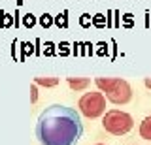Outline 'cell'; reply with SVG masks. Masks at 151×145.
I'll return each mask as SVG.
<instances>
[{
	"instance_id": "6da1fadb",
	"label": "cell",
	"mask_w": 151,
	"mask_h": 145,
	"mask_svg": "<svg viewBox=\"0 0 151 145\" xmlns=\"http://www.w3.org/2000/svg\"><path fill=\"white\" fill-rule=\"evenodd\" d=\"M83 134L78 111L60 104L42 111L36 126V136L42 145H76Z\"/></svg>"
},
{
	"instance_id": "7a4b0ae2",
	"label": "cell",
	"mask_w": 151,
	"mask_h": 145,
	"mask_svg": "<svg viewBox=\"0 0 151 145\" xmlns=\"http://www.w3.org/2000/svg\"><path fill=\"white\" fill-rule=\"evenodd\" d=\"M96 85L106 92L108 100L113 104H127L130 100V87L125 79L119 77H96Z\"/></svg>"
},
{
	"instance_id": "3957f363",
	"label": "cell",
	"mask_w": 151,
	"mask_h": 145,
	"mask_svg": "<svg viewBox=\"0 0 151 145\" xmlns=\"http://www.w3.org/2000/svg\"><path fill=\"white\" fill-rule=\"evenodd\" d=\"M102 126L106 128V132H110L113 136H123L132 128V119H130V115L125 113V111L111 109V111H108V113L104 115Z\"/></svg>"
},
{
	"instance_id": "277c9868",
	"label": "cell",
	"mask_w": 151,
	"mask_h": 145,
	"mask_svg": "<svg viewBox=\"0 0 151 145\" xmlns=\"http://www.w3.org/2000/svg\"><path fill=\"white\" fill-rule=\"evenodd\" d=\"M79 109L89 119L100 117L106 111V98H104L102 92H87L79 100Z\"/></svg>"
},
{
	"instance_id": "5b68a950",
	"label": "cell",
	"mask_w": 151,
	"mask_h": 145,
	"mask_svg": "<svg viewBox=\"0 0 151 145\" xmlns=\"http://www.w3.org/2000/svg\"><path fill=\"white\" fill-rule=\"evenodd\" d=\"M140 136L144 139H151V115L145 117L144 123L140 124Z\"/></svg>"
},
{
	"instance_id": "8992f818",
	"label": "cell",
	"mask_w": 151,
	"mask_h": 145,
	"mask_svg": "<svg viewBox=\"0 0 151 145\" xmlns=\"http://www.w3.org/2000/svg\"><path fill=\"white\" fill-rule=\"evenodd\" d=\"M89 79H78V77H68V85L74 89V91H81V89H85L89 85Z\"/></svg>"
},
{
	"instance_id": "52a82bcc",
	"label": "cell",
	"mask_w": 151,
	"mask_h": 145,
	"mask_svg": "<svg viewBox=\"0 0 151 145\" xmlns=\"http://www.w3.org/2000/svg\"><path fill=\"white\" fill-rule=\"evenodd\" d=\"M36 83H40V85H45V87H55L57 83H59V79H57V77H38Z\"/></svg>"
},
{
	"instance_id": "ba28073f",
	"label": "cell",
	"mask_w": 151,
	"mask_h": 145,
	"mask_svg": "<svg viewBox=\"0 0 151 145\" xmlns=\"http://www.w3.org/2000/svg\"><path fill=\"white\" fill-rule=\"evenodd\" d=\"M64 17H66V13H63V15H59V17H57V25H63V26H66V19H64Z\"/></svg>"
},
{
	"instance_id": "9c48e42d",
	"label": "cell",
	"mask_w": 151,
	"mask_h": 145,
	"mask_svg": "<svg viewBox=\"0 0 151 145\" xmlns=\"http://www.w3.org/2000/svg\"><path fill=\"white\" fill-rule=\"evenodd\" d=\"M42 25H44V26H49L51 25V19H49V15H47V13L42 17Z\"/></svg>"
},
{
	"instance_id": "30bf717a",
	"label": "cell",
	"mask_w": 151,
	"mask_h": 145,
	"mask_svg": "<svg viewBox=\"0 0 151 145\" xmlns=\"http://www.w3.org/2000/svg\"><path fill=\"white\" fill-rule=\"evenodd\" d=\"M34 23V19H32V15H27V25H32Z\"/></svg>"
},
{
	"instance_id": "8fae6325",
	"label": "cell",
	"mask_w": 151,
	"mask_h": 145,
	"mask_svg": "<svg viewBox=\"0 0 151 145\" xmlns=\"http://www.w3.org/2000/svg\"><path fill=\"white\" fill-rule=\"evenodd\" d=\"M145 87H147V89H151V77H147V79H145Z\"/></svg>"
},
{
	"instance_id": "7c38bea8",
	"label": "cell",
	"mask_w": 151,
	"mask_h": 145,
	"mask_svg": "<svg viewBox=\"0 0 151 145\" xmlns=\"http://www.w3.org/2000/svg\"><path fill=\"white\" fill-rule=\"evenodd\" d=\"M96 145H104V143H96Z\"/></svg>"
}]
</instances>
